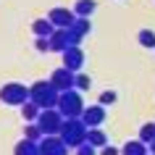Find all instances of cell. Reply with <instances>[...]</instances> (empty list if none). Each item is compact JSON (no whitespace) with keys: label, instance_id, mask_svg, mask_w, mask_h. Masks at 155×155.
<instances>
[{"label":"cell","instance_id":"cell-1","mask_svg":"<svg viewBox=\"0 0 155 155\" xmlns=\"http://www.w3.org/2000/svg\"><path fill=\"white\" fill-rule=\"evenodd\" d=\"M58 97H61V92L55 90V84L50 82H34L32 87H29V100L32 103H37V105L42 108V110H48V108H58Z\"/></svg>","mask_w":155,"mask_h":155},{"label":"cell","instance_id":"cell-2","mask_svg":"<svg viewBox=\"0 0 155 155\" xmlns=\"http://www.w3.org/2000/svg\"><path fill=\"white\" fill-rule=\"evenodd\" d=\"M87 134H90V126H87L82 118H66L63 126H61V139H63L71 150L82 147L84 142H87Z\"/></svg>","mask_w":155,"mask_h":155},{"label":"cell","instance_id":"cell-3","mask_svg":"<svg viewBox=\"0 0 155 155\" xmlns=\"http://www.w3.org/2000/svg\"><path fill=\"white\" fill-rule=\"evenodd\" d=\"M84 100H82V92L79 90H68V92H61L58 97V110L63 118H82L84 113Z\"/></svg>","mask_w":155,"mask_h":155},{"label":"cell","instance_id":"cell-4","mask_svg":"<svg viewBox=\"0 0 155 155\" xmlns=\"http://www.w3.org/2000/svg\"><path fill=\"white\" fill-rule=\"evenodd\" d=\"M0 100L5 105H24L29 103V87L21 82H8L0 87Z\"/></svg>","mask_w":155,"mask_h":155},{"label":"cell","instance_id":"cell-5","mask_svg":"<svg viewBox=\"0 0 155 155\" xmlns=\"http://www.w3.org/2000/svg\"><path fill=\"white\" fill-rule=\"evenodd\" d=\"M63 116H61V110L58 108H48V110H42L40 118H37V124H40L42 134L48 137V134H61V126H63Z\"/></svg>","mask_w":155,"mask_h":155},{"label":"cell","instance_id":"cell-6","mask_svg":"<svg viewBox=\"0 0 155 155\" xmlns=\"http://www.w3.org/2000/svg\"><path fill=\"white\" fill-rule=\"evenodd\" d=\"M68 150L71 147L61 139V134H48V137L40 139V153L42 155H68Z\"/></svg>","mask_w":155,"mask_h":155},{"label":"cell","instance_id":"cell-7","mask_svg":"<svg viewBox=\"0 0 155 155\" xmlns=\"http://www.w3.org/2000/svg\"><path fill=\"white\" fill-rule=\"evenodd\" d=\"M50 82L55 84L58 92H68V90H76V74L68 71L66 66H61V68H55V71L50 74Z\"/></svg>","mask_w":155,"mask_h":155},{"label":"cell","instance_id":"cell-8","mask_svg":"<svg viewBox=\"0 0 155 155\" xmlns=\"http://www.w3.org/2000/svg\"><path fill=\"white\" fill-rule=\"evenodd\" d=\"M92 24H90V18H84V16H76V21H74L71 26H68V40H71V48H79V42L90 34Z\"/></svg>","mask_w":155,"mask_h":155},{"label":"cell","instance_id":"cell-9","mask_svg":"<svg viewBox=\"0 0 155 155\" xmlns=\"http://www.w3.org/2000/svg\"><path fill=\"white\" fill-rule=\"evenodd\" d=\"M48 18L53 21V26L55 29H68V26L76 21V13L74 11H68V8H53L48 13Z\"/></svg>","mask_w":155,"mask_h":155},{"label":"cell","instance_id":"cell-10","mask_svg":"<svg viewBox=\"0 0 155 155\" xmlns=\"http://www.w3.org/2000/svg\"><path fill=\"white\" fill-rule=\"evenodd\" d=\"M61 55H63V66L68 71H74V74L84 66V50L82 48H66Z\"/></svg>","mask_w":155,"mask_h":155},{"label":"cell","instance_id":"cell-11","mask_svg":"<svg viewBox=\"0 0 155 155\" xmlns=\"http://www.w3.org/2000/svg\"><path fill=\"white\" fill-rule=\"evenodd\" d=\"M82 121L90 126V129H95V126H100V124L105 121V105H87L82 113Z\"/></svg>","mask_w":155,"mask_h":155},{"label":"cell","instance_id":"cell-12","mask_svg":"<svg viewBox=\"0 0 155 155\" xmlns=\"http://www.w3.org/2000/svg\"><path fill=\"white\" fill-rule=\"evenodd\" d=\"M66 48H71L68 29H55V32H53V37H50V50H53V53H63Z\"/></svg>","mask_w":155,"mask_h":155},{"label":"cell","instance_id":"cell-13","mask_svg":"<svg viewBox=\"0 0 155 155\" xmlns=\"http://www.w3.org/2000/svg\"><path fill=\"white\" fill-rule=\"evenodd\" d=\"M147 153H150V145H145L142 139H129L121 147V155H147Z\"/></svg>","mask_w":155,"mask_h":155},{"label":"cell","instance_id":"cell-14","mask_svg":"<svg viewBox=\"0 0 155 155\" xmlns=\"http://www.w3.org/2000/svg\"><path fill=\"white\" fill-rule=\"evenodd\" d=\"M32 32H34V37H53V32H55V26H53V21L50 18H37L32 24Z\"/></svg>","mask_w":155,"mask_h":155},{"label":"cell","instance_id":"cell-15","mask_svg":"<svg viewBox=\"0 0 155 155\" xmlns=\"http://www.w3.org/2000/svg\"><path fill=\"white\" fill-rule=\"evenodd\" d=\"M13 155H42L40 153V142H32V139H21L16 147H13Z\"/></svg>","mask_w":155,"mask_h":155},{"label":"cell","instance_id":"cell-16","mask_svg":"<svg viewBox=\"0 0 155 155\" xmlns=\"http://www.w3.org/2000/svg\"><path fill=\"white\" fill-rule=\"evenodd\" d=\"M40 113H42V108L37 105V103H32V100L21 105V116H24V121H26V124L37 121V118H40Z\"/></svg>","mask_w":155,"mask_h":155},{"label":"cell","instance_id":"cell-17","mask_svg":"<svg viewBox=\"0 0 155 155\" xmlns=\"http://www.w3.org/2000/svg\"><path fill=\"white\" fill-rule=\"evenodd\" d=\"M95 8H97V3H95V0H79V3L74 5V13H76V16L90 18L92 13H95Z\"/></svg>","mask_w":155,"mask_h":155},{"label":"cell","instance_id":"cell-18","mask_svg":"<svg viewBox=\"0 0 155 155\" xmlns=\"http://www.w3.org/2000/svg\"><path fill=\"white\" fill-rule=\"evenodd\" d=\"M87 142H90L92 147H105L108 145V137H105V131H103V129L95 126V129H90V134H87Z\"/></svg>","mask_w":155,"mask_h":155},{"label":"cell","instance_id":"cell-19","mask_svg":"<svg viewBox=\"0 0 155 155\" xmlns=\"http://www.w3.org/2000/svg\"><path fill=\"white\" fill-rule=\"evenodd\" d=\"M137 42L142 48H147V50H155V32L153 29H142V32L137 34Z\"/></svg>","mask_w":155,"mask_h":155},{"label":"cell","instance_id":"cell-20","mask_svg":"<svg viewBox=\"0 0 155 155\" xmlns=\"http://www.w3.org/2000/svg\"><path fill=\"white\" fill-rule=\"evenodd\" d=\"M24 137H26V139H32V142H40V139L45 137V134H42L40 124H37V121H32V124H26V126H24Z\"/></svg>","mask_w":155,"mask_h":155},{"label":"cell","instance_id":"cell-21","mask_svg":"<svg viewBox=\"0 0 155 155\" xmlns=\"http://www.w3.org/2000/svg\"><path fill=\"white\" fill-rule=\"evenodd\" d=\"M139 139H142L145 145H153L155 142V124H145V126L139 129Z\"/></svg>","mask_w":155,"mask_h":155},{"label":"cell","instance_id":"cell-22","mask_svg":"<svg viewBox=\"0 0 155 155\" xmlns=\"http://www.w3.org/2000/svg\"><path fill=\"white\" fill-rule=\"evenodd\" d=\"M90 84H92V79L87 76V74H76V90H79V92H87V90H90Z\"/></svg>","mask_w":155,"mask_h":155},{"label":"cell","instance_id":"cell-23","mask_svg":"<svg viewBox=\"0 0 155 155\" xmlns=\"http://www.w3.org/2000/svg\"><path fill=\"white\" fill-rule=\"evenodd\" d=\"M116 100H118V95H116L113 90H105L103 95H100V105H113Z\"/></svg>","mask_w":155,"mask_h":155},{"label":"cell","instance_id":"cell-24","mask_svg":"<svg viewBox=\"0 0 155 155\" xmlns=\"http://www.w3.org/2000/svg\"><path fill=\"white\" fill-rule=\"evenodd\" d=\"M34 48H37V53H48V50H50V40H48V37H37Z\"/></svg>","mask_w":155,"mask_h":155},{"label":"cell","instance_id":"cell-25","mask_svg":"<svg viewBox=\"0 0 155 155\" xmlns=\"http://www.w3.org/2000/svg\"><path fill=\"white\" fill-rule=\"evenodd\" d=\"M76 155H97V147H92L90 142H84L82 147H76Z\"/></svg>","mask_w":155,"mask_h":155},{"label":"cell","instance_id":"cell-26","mask_svg":"<svg viewBox=\"0 0 155 155\" xmlns=\"http://www.w3.org/2000/svg\"><path fill=\"white\" fill-rule=\"evenodd\" d=\"M100 155H121V147H100Z\"/></svg>","mask_w":155,"mask_h":155},{"label":"cell","instance_id":"cell-27","mask_svg":"<svg viewBox=\"0 0 155 155\" xmlns=\"http://www.w3.org/2000/svg\"><path fill=\"white\" fill-rule=\"evenodd\" d=\"M150 153H153V155H155V142H153V145H150Z\"/></svg>","mask_w":155,"mask_h":155},{"label":"cell","instance_id":"cell-28","mask_svg":"<svg viewBox=\"0 0 155 155\" xmlns=\"http://www.w3.org/2000/svg\"><path fill=\"white\" fill-rule=\"evenodd\" d=\"M147 155H153V153H147Z\"/></svg>","mask_w":155,"mask_h":155}]
</instances>
